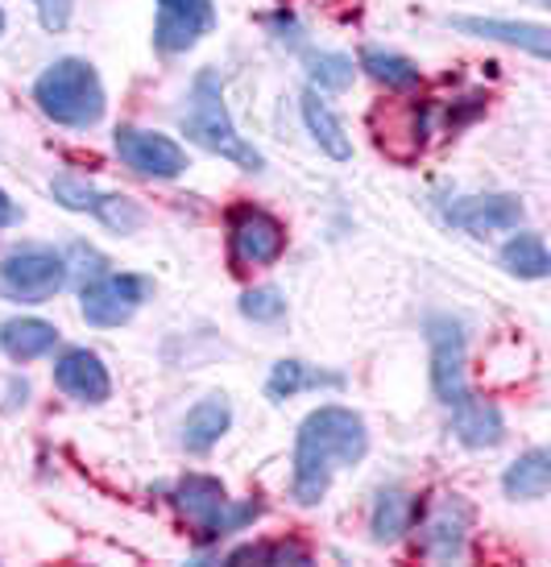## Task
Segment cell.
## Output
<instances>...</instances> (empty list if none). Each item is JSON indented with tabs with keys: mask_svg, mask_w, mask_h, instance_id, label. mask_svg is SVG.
<instances>
[{
	"mask_svg": "<svg viewBox=\"0 0 551 567\" xmlns=\"http://www.w3.org/2000/svg\"><path fill=\"white\" fill-rule=\"evenodd\" d=\"M365 452H369V431L361 414H353L348 406L312 410L295 440V481H290L295 502L315 505L328 493L336 468L361 464Z\"/></svg>",
	"mask_w": 551,
	"mask_h": 567,
	"instance_id": "1",
	"label": "cell"
},
{
	"mask_svg": "<svg viewBox=\"0 0 551 567\" xmlns=\"http://www.w3.org/2000/svg\"><path fill=\"white\" fill-rule=\"evenodd\" d=\"M183 128H187V137L195 145H204L207 154H221V158L236 162L241 171H262V166H266L262 154L236 133L216 71H200V75H195L187 109H183Z\"/></svg>",
	"mask_w": 551,
	"mask_h": 567,
	"instance_id": "2",
	"label": "cell"
},
{
	"mask_svg": "<svg viewBox=\"0 0 551 567\" xmlns=\"http://www.w3.org/2000/svg\"><path fill=\"white\" fill-rule=\"evenodd\" d=\"M33 100L47 112L54 125L88 128L104 116V87L92 63L83 59H59L50 63L38 83H33Z\"/></svg>",
	"mask_w": 551,
	"mask_h": 567,
	"instance_id": "3",
	"label": "cell"
},
{
	"mask_svg": "<svg viewBox=\"0 0 551 567\" xmlns=\"http://www.w3.org/2000/svg\"><path fill=\"white\" fill-rule=\"evenodd\" d=\"M171 502L183 518H191L200 547H212L224 535H236L249 522L262 518V502H228V493L216 476H183L171 488Z\"/></svg>",
	"mask_w": 551,
	"mask_h": 567,
	"instance_id": "4",
	"label": "cell"
},
{
	"mask_svg": "<svg viewBox=\"0 0 551 567\" xmlns=\"http://www.w3.org/2000/svg\"><path fill=\"white\" fill-rule=\"evenodd\" d=\"M67 282V261L54 249H17L0 261V295L9 302H47Z\"/></svg>",
	"mask_w": 551,
	"mask_h": 567,
	"instance_id": "5",
	"label": "cell"
},
{
	"mask_svg": "<svg viewBox=\"0 0 551 567\" xmlns=\"http://www.w3.org/2000/svg\"><path fill=\"white\" fill-rule=\"evenodd\" d=\"M427 344H431V385L436 398L452 410L469 402L472 390L465 381V328L452 316L427 319Z\"/></svg>",
	"mask_w": 551,
	"mask_h": 567,
	"instance_id": "6",
	"label": "cell"
},
{
	"mask_svg": "<svg viewBox=\"0 0 551 567\" xmlns=\"http://www.w3.org/2000/svg\"><path fill=\"white\" fill-rule=\"evenodd\" d=\"M286 249L283 224L274 220L262 207H236L228 220V252H233L236 269L249 266H274Z\"/></svg>",
	"mask_w": 551,
	"mask_h": 567,
	"instance_id": "7",
	"label": "cell"
},
{
	"mask_svg": "<svg viewBox=\"0 0 551 567\" xmlns=\"http://www.w3.org/2000/svg\"><path fill=\"white\" fill-rule=\"evenodd\" d=\"M150 282L137 274H100L83 286V319L95 328H121L125 319H133V311L145 302Z\"/></svg>",
	"mask_w": 551,
	"mask_h": 567,
	"instance_id": "8",
	"label": "cell"
},
{
	"mask_svg": "<svg viewBox=\"0 0 551 567\" xmlns=\"http://www.w3.org/2000/svg\"><path fill=\"white\" fill-rule=\"evenodd\" d=\"M472 526V509L460 497H440L419 522V551L436 564H457L465 555Z\"/></svg>",
	"mask_w": 551,
	"mask_h": 567,
	"instance_id": "9",
	"label": "cell"
},
{
	"mask_svg": "<svg viewBox=\"0 0 551 567\" xmlns=\"http://www.w3.org/2000/svg\"><path fill=\"white\" fill-rule=\"evenodd\" d=\"M116 154L137 174H150V178H178V174L187 171L183 145L162 137V133H150V128H116Z\"/></svg>",
	"mask_w": 551,
	"mask_h": 567,
	"instance_id": "10",
	"label": "cell"
},
{
	"mask_svg": "<svg viewBox=\"0 0 551 567\" xmlns=\"http://www.w3.org/2000/svg\"><path fill=\"white\" fill-rule=\"evenodd\" d=\"M216 25V9L212 0H157V25L154 42L166 54H183L191 50L204 33Z\"/></svg>",
	"mask_w": 551,
	"mask_h": 567,
	"instance_id": "11",
	"label": "cell"
},
{
	"mask_svg": "<svg viewBox=\"0 0 551 567\" xmlns=\"http://www.w3.org/2000/svg\"><path fill=\"white\" fill-rule=\"evenodd\" d=\"M443 220L472 233V237H486V233L519 228L522 204L514 195H469V199H457V204L443 207Z\"/></svg>",
	"mask_w": 551,
	"mask_h": 567,
	"instance_id": "12",
	"label": "cell"
},
{
	"mask_svg": "<svg viewBox=\"0 0 551 567\" xmlns=\"http://www.w3.org/2000/svg\"><path fill=\"white\" fill-rule=\"evenodd\" d=\"M54 381H59L63 394L79 398V402H104V398L112 394L109 369H104L100 357L88 352V348H71V352H63L59 364H54Z\"/></svg>",
	"mask_w": 551,
	"mask_h": 567,
	"instance_id": "13",
	"label": "cell"
},
{
	"mask_svg": "<svg viewBox=\"0 0 551 567\" xmlns=\"http://www.w3.org/2000/svg\"><path fill=\"white\" fill-rule=\"evenodd\" d=\"M452 25L472 38H493L506 47H519L535 59H548V30L543 25H527V21H502V17H452Z\"/></svg>",
	"mask_w": 551,
	"mask_h": 567,
	"instance_id": "14",
	"label": "cell"
},
{
	"mask_svg": "<svg viewBox=\"0 0 551 567\" xmlns=\"http://www.w3.org/2000/svg\"><path fill=\"white\" fill-rule=\"evenodd\" d=\"M452 431H457V440L465 447H493V443H502L506 435V423H502V410L486 402V398L472 394L469 402H460L452 406Z\"/></svg>",
	"mask_w": 551,
	"mask_h": 567,
	"instance_id": "15",
	"label": "cell"
},
{
	"mask_svg": "<svg viewBox=\"0 0 551 567\" xmlns=\"http://www.w3.org/2000/svg\"><path fill=\"white\" fill-rule=\"evenodd\" d=\"M228 423H233V406H228L221 394L204 398V402L191 406V414L183 419V447L195 452V456H204V452H212V447L221 443Z\"/></svg>",
	"mask_w": 551,
	"mask_h": 567,
	"instance_id": "16",
	"label": "cell"
},
{
	"mask_svg": "<svg viewBox=\"0 0 551 567\" xmlns=\"http://www.w3.org/2000/svg\"><path fill=\"white\" fill-rule=\"evenodd\" d=\"M303 121L312 128L315 145L336 162H348L353 158V142H348L345 125L336 121V112L328 109V100H319V92H303Z\"/></svg>",
	"mask_w": 551,
	"mask_h": 567,
	"instance_id": "17",
	"label": "cell"
},
{
	"mask_svg": "<svg viewBox=\"0 0 551 567\" xmlns=\"http://www.w3.org/2000/svg\"><path fill=\"white\" fill-rule=\"evenodd\" d=\"M340 385H345L340 373H324V369H312L303 361H278L266 381V394L269 402H286V398L303 394V390H340Z\"/></svg>",
	"mask_w": 551,
	"mask_h": 567,
	"instance_id": "18",
	"label": "cell"
},
{
	"mask_svg": "<svg viewBox=\"0 0 551 567\" xmlns=\"http://www.w3.org/2000/svg\"><path fill=\"white\" fill-rule=\"evenodd\" d=\"M54 344H59V331L47 319H9L0 328V348L13 361H38V357L54 352Z\"/></svg>",
	"mask_w": 551,
	"mask_h": 567,
	"instance_id": "19",
	"label": "cell"
},
{
	"mask_svg": "<svg viewBox=\"0 0 551 567\" xmlns=\"http://www.w3.org/2000/svg\"><path fill=\"white\" fill-rule=\"evenodd\" d=\"M502 488H506V497H514V502H539V497H548L551 456L543 452V447H535V452L519 456L510 468H506Z\"/></svg>",
	"mask_w": 551,
	"mask_h": 567,
	"instance_id": "20",
	"label": "cell"
},
{
	"mask_svg": "<svg viewBox=\"0 0 551 567\" xmlns=\"http://www.w3.org/2000/svg\"><path fill=\"white\" fill-rule=\"evenodd\" d=\"M415 497L402 493V488H386L378 493V502H374V514H369V530L378 543H394V538H402L410 530V522H415Z\"/></svg>",
	"mask_w": 551,
	"mask_h": 567,
	"instance_id": "21",
	"label": "cell"
},
{
	"mask_svg": "<svg viewBox=\"0 0 551 567\" xmlns=\"http://www.w3.org/2000/svg\"><path fill=\"white\" fill-rule=\"evenodd\" d=\"M427 133V109L424 104H407V109H386V128H378V145L386 154H394L398 137H407V154L415 158L424 150Z\"/></svg>",
	"mask_w": 551,
	"mask_h": 567,
	"instance_id": "22",
	"label": "cell"
},
{
	"mask_svg": "<svg viewBox=\"0 0 551 567\" xmlns=\"http://www.w3.org/2000/svg\"><path fill=\"white\" fill-rule=\"evenodd\" d=\"M361 66L369 80H378L386 92H410L419 83V66L402 59V54H390V50H365Z\"/></svg>",
	"mask_w": 551,
	"mask_h": 567,
	"instance_id": "23",
	"label": "cell"
},
{
	"mask_svg": "<svg viewBox=\"0 0 551 567\" xmlns=\"http://www.w3.org/2000/svg\"><path fill=\"white\" fill-rule=\"evenodd\" d=\"M502 266L510 269V274H519V278H548L551 274L548 245H543L535 233H519L514 240H506Z\"/></svg>",
	"mask_w": 551,
	"mask_h": 567,
	"instance_id": "24",
	"label": "cell"
},
{
	"mask_svg": "<svg viewBox=\"0 0 551 567\" xmlns=\"http://www.w3.org/2000/svg\"><path fill=\"white\" fill-rule=\"evenodd\" d=\"M224 564H295V567H307L312 564V555L303 551L299 543H249V547H236Z\"/></svg>",
	"mask_w": 551,
	"mask_h": 567,
	"instance_id": "25",
	"label": "cell"
},
{
	"mask_svg": "<svg viewBox=\"0 0 551 567\" xmlns=\"http://www.w3.org/2000/svg\"><path fill=\"white\" fill-rule=\"evenodd\" d=\"M353 59L348 54H315L312 63H307V75H312L315 92H345L348 83H353Z\"/></svg>",
	"mask_w": 551,
	"mask_h": 567,
	"instance_id": "26",
	"label": "cell"
},
{
	"mask_svg": "<svg viewBox=\"0 0 551 567\" xmlns=\"http://www.w3.org/2000/svg\"><path fill=\"white\" fill-rule=\"evenodd\" d=\"M241 316L253 319V323H278V319L286 316L283 290H274V286H257V290H245V295H241Z\"/></svg>",
	"mask_w": 551,
	"mask_h": 567,
	"instance_id": "27",
	"label": "cell"
},
{
	"mask_svg": "<svg viewBox=\"0 0 551 567\" xmlns=\"http://www.w3.org/2000/svg\"><path fill=\"white\" fill-rule=\"evenodd\" d=\"M92 216H100V220L109 224V228H116V233H133V228L142 224V207L133 204V199H125V195H100L92 207Z\"/></svg>",
	"mask_w": 551,
	"mask_h": 567,
	"instance_id": "28",
	"label": "cell"
},
{
	"mask_svg": "<svg viewBox=\"0 0 551 567\" xmlns=\"http://www.w3.org/2000/svg\"><path fill=\"white\" fill-rule=\"evenodd\" d=\"M50 190H54V199L63 207H71V212H92L95 199H100V190H92L88 183L71 178V174H59V178L50 183Z\"/></svg>",
	"mask_w": 551,
	"mask_h": 567,
	"instance_id": "29",
	"label": "cell"
},
{
	"mask_svg": "<svg viewBox=\"0 0 551 567\" xmlns=\"http://www.w3.org/2000/svg\"><path fill=\"white\" fill-rule=\"evenodd\" d=\"M71 4H75V0H33V9H38V21H42L50 33L67 30V21H71Z\"/></svg>",
	"mask_w": 551,
	"mask_h": 567,
	"instance_id": "30",
	"label": "cell"
},
{
	"mask_svg": "<svg viewBox=\"0 0 551 567\" xmlns=\"http://www.w3.org/2000/svg\"><path fill=\"white\" fill-rule=\"evenodd\" d=\"M9 224H17V207H13V199L0 190V228H9Z\"/></svg>",
	"mask_w": 551,
	"mask_h": 567,
	"instance_id": "31",
	"label": "cell"
},
{
	"mask_svg": "<svg viewBox=\"0 0 551 567\" xmlns=\"http://www.w3.org/2000/svg\"><path fill=\"white\" fill-rule=\"evenodd\" d=\"M0 33H4V13H0Z\"/></svg>",
	"mask_w": 551,
	"mask_h": 567,
	"instance_id": "32",
	"label": "cell"
},
{
	"mask_svg": "<svg viewBox=\"0 0 551 567\" xmlns=\"http://www.w3.org/2000/svg\"><path fill=\"white\" fill-rule=\"evenodd\" d=\"M535 4H548V0H535Z\"/></svg>",
	"mask_w": 551,
	"mask_h": 567,
	"instance_id": "33",
	"label": "cell"
}]
</instances>
